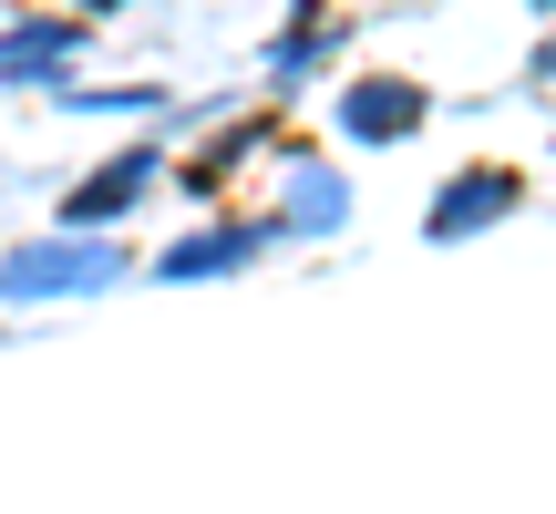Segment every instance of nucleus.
Returning <instances> with one entry per match:
<instances>
[{
	"label": "nucleus",
	"instance_id": "nucleus-3",
	"mask_svg": "<svg viewBox=\"0 0 556 514\" xmlns=\"http://www.w3.org/2000/svg\"><path fill=\"white\" fill-rule=\"evenodd\" d=\"M516 196H526V176H516V165H464V176L443 185V206H433V217H422V227H433V237L454 247V237H475L484 217H505V206H516Z\"/></svg>",
	"mask_w": 556,
	"mask_h": 514
},
{
	"label": "nucleus",
	"instance_id": "nucleus-8",
	"mask_svg": "<svg viewBox=\"0 0 556 514\" xmlns=\"http://www.w3.org/2000/svg\"><path fill=\"white\" fill-rule=\"evenodd\" d=\"M536 73H546V82H556V41H546V52H536Z\"/></svg>",
	"mask_w": 556,
	"mask_h": 514
},
{
	"label": "nucleus",
	"instance_id": "nucleus-6",
	"mask_svg": "<svg viewBox=\"0 0 556 514\" xmlns=\"http://www.w3.org/2000/svg\"><path fill=\"white\" fill-rule=\"evenodd\" d=\"M73 41H83L73 21H21V31L0 41V82H41V73H52L62 52H73Z\"/></svg>",
	"mask_w": 556,
	"mask_h": 514
},
{
	"label": "nucleus",
	"instance_id": "nucleus-2",
	"mask_svg": "<svg viewBox=\"0 0 556 514\" xmlns=\"http://www.w3.org/2000/svg\"><path fill=\"white\" fill-rule=\"evenodd\" d=\"M422 114H433V93H422V82H402V73H371V82H351V93H340V134H351V144H402Z\"/></svg>",
	"mask_w": 556,
	"mask_h": 514
},
{
	"label": "nucleus",
	"instance_id": "nucleus-9",
	"mask_svg": "<svg viewBox=\"0 0 556 514\" xmlns=\"http://www.w3.org/2000/svg\"><path fill=\"white\" fill-rule=\"evenodd\" d=\"M83 11H124V0H83Z\"/></svg>",
	"mask_w": 556,
	"mask_h": 514
},
{
	"label": "nucleus",
	"instance_id": "nucleus-5",
	"mask_svg": "<svg viewBox=\"0 0 556 514\" xmlns=\"http://www.w3.org/2000/svg\"><path fill=\"white\" fill-rule=\"evenodd\" d=\"M268 247V227H206V237H176L155 257V278H217V268H248Z\"/></svg>",
	"mask_w": 556,
	"mask_h": 514
},
{
	"label": "nucleus",
	"instance_id": "nucleus-7",
	"mask_svg": "<svg viewBox=\"0 0 556 514\" xmlns=\"http://www.w3.org/2000/svg\"><path fill=\"white\" fill-rule=\"evenodd\" d=\"M340 196H351L340 176H319V165H299V176H289V227H340Z\"/></svg>",
	"mask_w": 556,
	"mask_h": 514
},
{
	"label": "nucleus",
	"instance_id": "nucleus-1",
	"mask_svg": "<svg viewBox=\"0 0 556 514\" xmlns=\"http://www.w3.org/2000/svg\"><path fill=\"white\" fill-rule=\"evenodd\" d=\"M103 278H124V257L93 237H41L0 257V298H62V288H103Z\"/></svg>",
	"mask_w": 556,
	"mask_h": 514
},
{
	"label": "nucleus",
	"instance_id": "nucleus-10",
	"mask_svg": "<svg viewBox=\"0 0 556 514\" xmlns=\"http://www.w3.org/2000/svg\"><path fill=\"white\" fill-rule=\"evenodd\" d=\"M536 11H556V0H536Z\"/></svg>",
	"mask_w": 556,
	"mask_h": 514
},
{
	"label": "nucleus",
	"instance_id": "nucleus-4",
	"mask_svg": "<svg viewBox=\"0 0 556 514\" xmlns=\"http://www.w3.org/2000/svg\"><path fill=\"white\" fill-rule=\"evenodd\" d=\"M144 185H155V144H135V155H114L103 176H83L73 196H62V237H83V227H114L124 206L144 196Z\"/></svg>",
	"mask_w": 556,
	"mask_h": 514
}]
</instances>
